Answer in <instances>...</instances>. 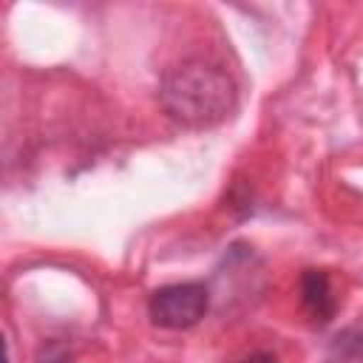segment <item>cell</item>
<instances>
[{
	"instance_id": "cell-1",
	"label": "cell",
	"mask_w": 363,
	"mask_h": 363,
	"mask_svg": "<svg viewBox=\"0 0 363 363\" xmlns=\"http://www.w3.org/2000/svg\"><path fill=\"white\" fill-rule=\"evenodd\" d=\"M159 102L164 113L184 128H213L235 111L238 88L218 65L187 60L162 77Z\"/></svg>"
},
{
	"instance_id": "cell-3",
	"label": "cell",
	"mask_w": 363,
	"mask_h": 363,
	"mask_svg": "<svg viewBox=\"0 0 363 363\" xmlns=\"http://www.w3.org/2000/svg\"><path fill=\"white\" fill-rule=\"evenodd\" d=\"M301 298H303V306L306 312L315 318V320H329L335 315V292H332V281L323 269H306L303 278H301Z\"/></svg>"
},
{
	"instance_id": "cell-4",
	"label": "cell",
	"mask_w": 363,
	"mask_h": 363,
	"mask_svg": "<svg viewBox=\"0 0 363 363\" xmlns=\"http://www.w3.org/2000/svg\"><path fill=\"white\" fill-rule=\"evenodd\" d=\"M241 363H278V360H275V354H269V352H255V354L244 357Z\"/></svg>"
},
{
	"instance_id": "cell-2",
	"label": "cell",
	"mask_w": 363,
	"mask_h": 363,
	"mask_svg": "<svg viewBox=\"0 0 363 363\" xmlns=\"http://www.w3.org/2000/svg\"><path fill=\"white\" fill-rule=\"evenodd\" d=\"M207 309H210V292L199 281L159 286L147 301L150 320L164 329H190L207 315Z\"/></svg>"
}]
</instances>
